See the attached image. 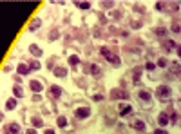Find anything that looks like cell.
<instances>
[{
    "instance_id": "obj_35",
    "label": "cell",
    "mask_w": 181,
    "mask_h": 134,
    "mask_svg": "<svg viewBox=\"0 0 181 134\" xmlns=\"http://www.w3.org/2000/svg\"><path fill=\"white\" fill-rule=\"evenodd\" d=\"M45 134H55V131H45Z\"/></svg>"
},
{
    "instance_id": "obj_8",
    "label": "cell",
    "mask_w": 181,
    "mask_h": 134,
    "mask_svg": "<svg viewBox=\"0 0 181 134\" xmlns=\"http://www.w3.org/2000/svg\"><path fill=\"white\" fill-rule=\"evenodd\" d=\"M132 127L136 129V131H141V132H143V131H145V123H143V121H141V120H136V121L132 123Z\"/></svg>"
},
{
    "instance_id": "obj_5",
    "label": "cell",
    "mask_w": 181,
    "mask_h": 134,
    "mask_svg": "<svg viewBox=\"0 0 181 134\" xmlns=\"http://www.w3.org/2000/svg\"><path fill=\"white\" fill-rule=\"evenodd\" d=\"M158 121H159V125H167V123L170 121V118H168V114H165V112H161L159 116H158Z\"/></svg>"
},
{
    "instance_id": "obj_19",
    "label": "cell",
    "mask_w": 181,
    "mask_h": 134,
    "mask_svg": "<svg viewBox=\"0 0 181 134\" xmlns=\"http://www.w3.org/2000/svg\"><path fill=\"white\" fill-rule=\"evenodd\" d=\"M13 91H14V96H22V94H24V91H22V87H20V85L13 87Z\"/></svg>"
},
{
    "instance_id": "obj_3",
    "label": "cell",
    "mask_w": 181,
    "mask_h": 134,
    "mask_svg": "<svg viewBox=\"0 0 181 134\" xmlns=\"http://www.w3.org/2000/svg\"><path fill=\"white\" fill-rule=\"evenodd\" d=\"M89 114H91V109H89V107H80V109H76V111H74V116L80 118V120L87 118Z\"/></svg>"
},
{
    "instance_id": "obj_16",
    "label": "cell",
    "mask_w": 181,
    "mask_h": 134,
    "mask_svg": "<svg viewBox=\"0 0 181 134\" xmlns=\"http://www.w3.org/2000/svg\"><path fill=\"white\" fill-rule=\"evenodd\" d=\"M56 123H58V127H65V125H67V118H65V116H60V118L56 120Z\"/></svg>"
},
{
    "instance_id": "obj_10",
    "label": "cell",
    "mask_w": 181,
    "mask_h": 134,
    "mask_svg": "<svg viewBox=\"0 0 181 134\" xmlns=\"http://www.w3.org/2000/svg\"><path fill=\"white\" fill-rule=\"evenodd\" d=\"M18 123H11V125L7 127V134H18Z\"/></svg>"
},
{
    "instance_id": "obj_14",
    "label": "cell",
    "mask_w": 181,
    "mask_h": 134,
    "mask_svg": "<svg viewBox=\"0 0 181 134\" xmlns=\"http://www.w3.org/2000/svg\"><path fill=\"white\" fill-rule=\"evenodd\" d=\"M16 71L20 73V74H27V73H29V67L26 65V63H20V65H18V69H16Z\"/></svg>"
},
{
    "instance_id": "obj_1",
    "label": "cell",
    "mask_w": 181,
    "mask_h": 134,
    "mask_svg": "<svg viewBox=\"0 0 181 134\" xmlns=\"http://www.w3.org/2000/svg\"><path fill=\"white\" fill-rule=\"evenodd\" d=\"M101 54H103V56L107 58V62H111L114 67H118V65H120V58L116 56V54H112V53H111L107 47H103V49H101Z\"/></svg>"
},
{
    "instance_id": "obj_6",
    "label": "cell",
    "mask_w": 181,
    "mask_h": 134,
    "mask_svg": "<svg viewBox=\"0 0 181 134\" xmlns=\"http://www.w3.org/2000/svg\"><path fill=\"white\" fill-rule=\"evenodd\" d=\"M138 98H140V100H143V102H150V98H152V96H150V92H147V91H140L138 92Z\"/></svg>"
},
{
    "instance_id": "obj_30",
    "label": "cell",
    "mask_w": 181,
    "mask_h": 134,
    "mask_svg": "<svg viewBox=\"0 0 181 134\" xmlns=\"http://www.w3.org/2000/svg\"><path fill=\"white\" fill-rule=\"evenodd\" d=\"M31 67H33V69H38V67H40V63H38V62H33Z\"/></svg>"
},
{
    "instance_id": "obj_32",
    "label": "cell",
    "mask_w": 181,
    "mask_h": 134,
    "mask_svg": "<svg viewBox=\"0 0 181 134\" xmlns=\"http://www.w3.org/2000/svg\"><path fill=\"white\" fill-rule=\"evenodd\" d=\"M156 134H167V131H163V129H158V131H156Z\"/></svg>"
},
{
    "instance_id": "obj_21",
    "label": "cell",
    "mask_w": 181,
    "mask_h": 134,
    "mask_svg": "<svg viewBox=\"0 0 181 134\" xmlns=\"http://www.w3.org/2000/svg\"><path fill=\"white\" fill-rule=\"evenodd\" d=\"M130 112H132V109H130L129 105H127V107H123V109H121V116H127V114H130Z\"/></svg>"
},
{
    "instance_id": "obj_15",
    "label": "cell",
    "mask_w": 181,
    "mask_h": 134,
    "mask_svg": "<svg viewBox=\"0 0 181 134\" xmlns=\"http://www.w3.org/2000/svg\"><path fill=\"white\" fill-rule=\"evenodd\" d=\"M6 107H7V109H11V111H13V109L16 107V100H14V98H9V100H7V103H6Z\"/></svg>"
},
{
    "instance_id": "obj_4",
    "label": "cell",
    "mask_w": 181,
    "mask_h": 134,
    "mask_svg": "<svg viewBox=\"0 0 181 134\" xmlns=\"http://www.w3.org/2000/svg\"><path fill=\"white\" fill-rule=\"evenodd\" d=\"M158 94L159 98H168L170 96V87H167V85H161V87H158Z\"/></svg>"
},
{
    "instance_id": "obj_31",
    "label": "cell",
    "mask_w": 181,
    "mask_h": 134,
    "mask_svg": "<svg viewBox=\"0 0 181 134\" xmlns=\"http://www.w3.org/2000/svg\"><path fill=\"white\" fill-rule=\"evenodd\" d=\"M94 100H96V102H100V100H103V96H101V94H96V96H94Z\"/></svg>"
},
{
    "instance_id": "obj_34",
    "label": "cell",
    "mask_w": 181,
    "mask_h": 134,
    "mask_svg": "<svg viewBox=\"0 0 181 134\" xmlns=\"http://www.w3.org/2000/svg\"><path fill=\"white\" fill-rule=\"evenodd\" d=\"M178 56H179V58H181V46H179V47H178Z\"/></svg>"
},
{
    "instance_id": "obj_17",
    "label": "cell",
    "mask_w": 181,
    "mask_h": 134,
    "mask_svg": "<svg viewBox=\"0 0 181 134\" xmlns=\"http://www.w3.org/2000/svg\"><path fill=\"white\" fill-rule=\"evenodd\" d=\"M163 47L167 49V51H170V49H174V47H176V42H172V40H170V42H165V44H163Z\"/></svg>"
},
{
    "instance_id": "obj_18",
    "label": "cell",
    "mask_w": 181,
    "mask_h": 134,
    "mask_svg": "<svg viewBox=\"0 0 181 134\" xmlns=\"http://www.w3.org/2000/svg\"><path fill=\"white\" fill-rule=\"evenodd\" d=\"M76 6L80 7V9H89L91 4H89V2H76Z\"/></svg>"
},
{
    "instance_id": "obj_33",
    "label": "cell",
    "mask_w": 181,
    "mask_h": 134,
    "mask_svg": "<svg viewBox=\"0 0 181 134\" xmlns=\"http://www.w3.org/2000/svg\"><path fill=\"white\" fill-rule=\"evenodd\" d=\"M51 38H58V31H53L51 33Z\"/></svg>"
},
{
    "instance_id": "obj_24",
    "label": "cell",
    "mask_w": 181,
    "mask_h": 134,
    "mask_svg": "<svg viewBox=\"0 0 181 134\" xmlns=\"http://www.w3.org/2000/svg\"><path fill=\"white\" fill-rule=\"evenodd\" d=\"M91 71H92V74H100V67H98L96 63H92V65H91Z\"/></svg>"
},
{
    "instance_id": "obj_22",
    "label": "cell",
    "mask_w": 181,
    "mask_h": 134,
    "mask_svg": "<svg viewBox=\"0 0 181 134\" xmlns=\"http://www.w3.org/2000/svg\"><path fill=\"white\" fill-rule=\"evenodd\" d=\"M42 123H43V121L40 120V118H36V116L33 118V125H35V127H42Z\"/></svg>"
},
{
    "instance_id": "obj_29",
    "label": "cell",
    "mask_w": 181,
    "mask_h": 134,
    "mask_svg": "<svg viewBox=\"0 0 181 134\" xmlns=\"http://www.w3.org/2000/svg\"><path fill=\"white\" fill-rule=\"evenodd\" d=\"M26 134H38V132L35 131V129H27V131H26Z\"/></svg>"
},
{
    "instance_id": "obj_25",
    "label": "cell",
    "mask_w": 181,
    "mask_h": 134,
    "mask_svg": "<svg viewBox=\"0 0 181 134\" xmlns=\"http://www.w3.org/2000/svg\"><path fill=\"white\" fill-rule=\"evenodd\" d=\"M38 26H40V20H35V22L31 24V31H35V29H36Z\"/></svg>"
},
{
    "instance_id": "obj_7",
    "label": "cell",
    "mask_w": 181,
    "mask_h": 134,
    "mask_svg": "<svg viewBox=\"0 0 181 134\" xmlns=\"http://www.w3.org/2000/svg\"><path fill=\"white\" fill-rule=\"evenodd\" d=\"M29 87H31L35 92H40V91H42V83H40V82H36V80H33L31 83H29Z\"/></svg>"
},
{
    "instance_id": "obj_28",
    "label": "cell",
    "mask_w": 181,
    "mask_h": 134,
    "mask_svg": "<svg viewBox=\"0 0 181 134\" xmlns=\"http://www.w3.org/2000/svg\"><path fill=\"white\" fill-rule=\"evenodd\" d=\"M156 65H154V63L152 62H149V63H147V69H149V71H152V69H154Z\"/></svg>"
},
{
    "instance_id": "obj_9",
    "label": "cell",
    "mask_w": 181,
    "mask_h": 134,
    "mask_svg": "<svg viewBox=\"0 0 181 134\" xmlns=\"http://www.w3.org/2000/svg\"><path fill=\"white\" fill-rule=\"evenodd\" d=\"M60 94H62V89L58 87V85H53V87H51V96H53V98H58Z\"/></svg>"
},
{
    "instance_id": "obj_13",
    "label": "cell",
    "mask_w": 181,
    "mask_h": 134,
    "mask_svg": "<svg viewBox=\"0 0 181 134\" xmlns=\"http://www.w3.org/2000/svg\"><path fill=\"white\" fill-rule=\"evenodd\" d=\"M29 51L35 54V56H42V49L36 47V46H29Z\"/></svg>"
},
{
    "instance_id": "obj_26",
    "label": "cell",
    "mask_w": 181,
    "mask_h": 134,
    "mask_svg": "<svg viewBox=\"0 0 181 134\" xmlns=\"http://www.w3.org/2000/svg\"><path fill=\"white\" fill-rule=\"evenodd\" d=\"M172 31H174V33H179V31H181V26H179V24H174V26H172Z\"/></svg>"
},
{
    "instance_id": "obj_2",
    "label": "cell",
    "mask_w": 181,
    "mask_h": 134,
    "mask_svg": "<svg viewBox=\"0 0 181 134\" xmlns=\"http://www.w3.org/2000/svg\"><path fill=\"white\" fill-rule=\"evenodd\" d=\"M111 98L112 100H127V98H129V92L123 91V89H114V91L111 92Z\"/></svg>"
},
{
    "instance_id": "obj_23",
    "label": "cell",
    "mask_w": 181,
    "mask_h": 134,
    "mask_svg": "<svg viewBox=\"0 0 181 134\" xmlns=\"http://www.w3.org/2000/svg\"><path fill=\"white\" fill-rule=\"evenodd\" d=\"M156 34H158V36H165V34H167V31H165L163 27H158V29H156Z\"/></svg>"
},
{
    "instance_id": "obj_12",
    "label": "cell",
    "mask_w": 181,
    "mask_h": 134,
    "mask_svg": "<svg viewBox=\"0 0 181 134\" xmlns=\"http://www.w3.org/2000/svg\"><path fill=\"white\" fill-rule=\"evenodd\" d=\"M65 73H67L65 67H56V69H55V74H56L58 78H63V76H65Z\"/></svg>"
},
{
    "instance_id": "obj_11",
    "label": "cell",
    "mask_w": 181,
    "mask_h": 134,
    "mask_svg": "<svg viewBox=\"0 0 181 134\" xmlns=\"http://www.w3.org/2000/svg\"><path fill=\"white\" fill-rule=\"evenodd\" d=\"M170 71H172L174 74H181V65L176 63V62H172V63H170Z\"/></svg>"
},
{
    "instance_id": "obj_27",
    "label": "cell",
    "mask_w": 181,
    "mask_h": 134,
    "mask_svg": "<svg viewBox=\"0 0 181 134\" xmlns=\"http://www.w3.org/2000/svg\"><path fill=\"white\" fill-rule=\"evenodd\" d=\"M158 63H159V67H167V65H168V62H167V60H163V58H161Z\"/></svg>"
},
{
    "instance_id": "obj_20",
    "label": "cell",
    "mask_w": 181,
    "mask_h": 134,
    "mask_svg": "<svg viewBox=\"0 0 181 134\" xmlns=\"http://www.w3.org/2000/svg\"><path fill=\"white\" fill-rule=\"evenodd\" d=\"M78 62H80V58H78V56H74V54H72V56H69V63H71V65H76Z\"/></svg>"
}]
</instances>
